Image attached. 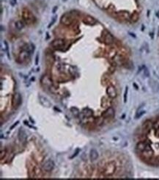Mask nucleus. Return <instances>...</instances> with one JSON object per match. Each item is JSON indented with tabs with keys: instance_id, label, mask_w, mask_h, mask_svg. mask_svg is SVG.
Returning a JSON list of instances; mask_svg holds the SVG:
<instances>
[{
	"instance_id": "1",
	"label": "nucleus",
	"mask_w": 159,
	"mask_h": 180,
	"mask_svg": "<svg viewBox=\"0 0 159 180\" xmlns=\"http://www.w3.org/2000/svg\"><path fill=\"white\" fill-rule=\"evenodd\" d=\"M116 170V165L114 162L107 163L103 168V174L105 176H112L114 174Z\"/></svg>"
},
{
	"instance_id": "2",
	"label": "nucleus",
	"mask_w": 159,
	"mask_h": 180,
	"mask_svg": "<svg viewBox=\"0 0 159 180\" xmlns=\"http://www.w3.org/2000/svg\"><path fill=\"white\" fill-rule=\"evenodd\" d=\"M22 17L24 22L27 24H30L33 23V20L35 19V17L32 15V13L28 9H26V8H24L22 11Z\"/></svg>"
},
{
	"instance_id": "3",
	"label": "nucleus",
	"mask_w": 159,
	"mask_h": 180,
	"mask_svg": "<svg viewBox=\"0 0 159 180\" xmlns=\"http://www.w3.org/2000/svg\"><path fill=\"white\" fill-rule=\"evenodd\" d=\"M153 154H154V151L153 149L151 148L150 145L148 144L146 149L141 152V156L144 160H150L153 157Z\"/></svg>"
},
{
	"instance_id": "4",
	"label": "nucleus",
	"mask_w": 159,
	"mask_h": 180,
	"mask_svg": "<svg viewBox=\"0 0 159 180\" xmlns=\"http://www.w3.org/2000/svg\"><path fill=\"white\" fill-rule=\"evenodd\" d=\"M116 17L121 21H128L130 20L131 18V14L129 13V12L125 11V10H122V11H119L116 13Z\"/></svg>"
},
{
	"instance_id": "5",
	"label": "nucleus",
	"mask_w": 159,
	"mask_h": 180,
	"mask_svg": "<svg viewBox=\"0 0 159 180\" xmlns=\"http://www.w3.org/2000/svg\"><path fill=\"white\" fill-rule=\"evenodd\" d=\"M54 168V162H53V160H47L43 165V168L44 171H47V172H50Z\"/></svg>"
},
{
	"instance_id": "6",
	"label": "nucleus",
	"mask_w": 159,
	"mask_h": 180,
	"mask_svg": "<svg viewBox=\"0 0 159 180\" xmlns=\"http://www.w3.org/2000/svg\"><path fill=\"white\" fill-rule=\"evenodd\" d=\"M21 104V96L20 93H17L13 97L12 105L14 108H17L18 107H19Z\"/></svg>"
},
{
	"instance_id": "7",
	"label": "nucleus",
	"mask_w": 159,
	"mask_h": 180,
	"mask_svg": "<svg viewBox=\"0 0 159 180\" xmlns=\"http://www.w3.org/2000/svg\"><path fill=\"white\" fill-rule=\"evenodd\" d=\"M106 93L111 99H114L117 97V91L113 85H109L107 87L106 89Z\"/></svg>"
},
{
	"instance_id": "8",
	"label": "nucleus",
	"mask_w": 159,
	"mask_h": 180,
	"mask_svg": "<svg viewBox=\"0 0 159 180\" xmlns=\"http://www.w3.org/2000/svg\"><path fill=\"white\" fill-rule=\"evenodd\" d=\"M60 21L62 24H64L65 26H69L72 24L73 20H72V18L70 17V15H68V13H65L61 17Z\"/></svg>"
},
{
	"instance_id": "9",
	"label": "nucleus",
	"mask_w": 159,
	"mask_h": 180,
	"mask_svg": "<svg viewBox=\"0 0 159 180\" xmlns=\"http://www.w3.org/2000/svg\"><path fill=\"white\" fill-rule=\"evenodd\" d=\"M115 114V111L112 107H109L105 112H103V113L102 114V116L104 119H112L114 116Z\"/></svg>"
},
{
	"instance_id": "10",
	"label": "nucleus",
	"mask_w": 159,
	"mask_h": 180,
	"mask_svg": "<svg viewBox=\"0 0 159 180\" xmlns=\"http://www.w3.org/2000/svg\"><path fill=\"white\" fill-rule=\"evenodd\" d=\"M51 46L55 48V49H60V48H62L65 45V40L61 38H57L54 40L51 43Z\"/></svg>"
},
{
	"instance_id": "11",
	"label": "nucleus",
	"mask_w": 159,
	"mask_h": 180,
	"mask_svg": "<svg viewBox=\"0 0 159 180\" xmlns=\"http://www.w3.org/2000/svg\"><path fill=\"white\" fill-rule=\"evenodd\" d=\"M40 82H41L42 85H43L44 88H51V85H52V82H51V79H50L48 77H47V76H43V77H42L41 80H40Z\"/></svg>"
},
{
	"instance_id": "12",
	"label": "nucleus",
	"mask_w": 159,
	"mask_h": 180,
	"mask_svg": "<svg viewBox=\"0 0 159 180\" xmlns=\"http://www.w3.org/2000/svg\"><path fill=\"white\" fill-rule=\"evenodd\" d=\"M83 22L86 24L88 25H94L97 23V20L92 16L90 15H87L84 16V19H83Z\"/></svg>"
},
{
	"instance_id": "13",
	"label": "nucleus",
	"mask_w": 159,
	"mask_h": 180,
	"mask_svg": "<svg viewBox=\"0 0 159 180\" xmlns=\"http://www.w3.org/2000/svg\"><path fill=\"white\" fill-rule=\"evenodd\" d=\"M153 123L150 120H145L144 122V123L142 124V129H143V131L144 132H146V133L149 132L151 130L152 127H153Z\"/></svg>"
},
{
	"instance_id": "14",
	"label": "nucleus",
	"mask_w": 159,
	"mask_h": 180,
	"mask_svg": "<svg viewBox=\"0 0 159 180\" xmlns=\"http://www.w3.org/2000/svg\"><path fill=\"white\" fill-rule=\"evenodd\" d=\"M39 101H40V103L43 106V107H51V103L49 101V100L46 98V97H45V96H42V95H39Z\"/></svg>"
},
{
	"instance_id": "15",
	"label": "nucleus",
	"mask_w": 159,
	"mask_h": 180,
	"mask_svg": "<svg viewBox=\"0 0 159 180\" xmlns=\"http://www.w3.org/2000/svg\"><path fill=\"white\" fill-rule=\"evenodd\" d=\"M30 54L31 53L29 51H27L26 49H23L20 52L19 55V60H20L21 62L25 61L29 57Z\"/></svg>"
},
{
	"instance_id": "16",
	"label": "nucleus",
	"mask_w": 159,
	"mask_h": 180,
	"mask_svg": "<svg viewBox=\"0 0 159 180\" xmlns=\"http://www.w3.org/2000/svg\"><path fill=\"white\" fill-rule=\"evenodd\" d=\"M149 143H147V142H146V141H140L137 144H136V150L139 151V152H142L145 149H146V147L147 146V145H148Z\"/></svg>"
},
{
	"instance_id": "17",
	"label": "nucleus",
	"mask_w": 159,
	"mask_h": 180,
	"mask_svg": "<svg viewBox=\"0 0 159 180\" xmlns=\"http://www.w3.org/2000/svg\"><path fill=\"white\" fill-rule=\"evenodd\" d=\"M114 38L113 35L110 32H106V34L104 36V43L107 45H110L114 43Z\"/></svg>"
},
{
	"instance_id": "18",
	"label": "nucleus",
	"mask_w": 159,
	"mask_h": 180,
	"mask_svg": "<svg viewBox=\"0 0 159 180\" xmlns=\"http://www.w3.org/2000/svg\"><path fill=\"white\" fill-rule=\"evenodd\" d=\"M18 136H19V140H20L21 142H22V143H25V142L26 141L27 137H26V132H24V130H23L22 128H20V129H19Z\"/></svg>"
},
{
	"instance_id": "19",
	"label": "nucleus",
	"mask_w": 159,
	"mask_h": 180,
	"mask_svg": "<svg viewBox=\"0 0 159 180\" xmlns=\"http://www.w3.org/2000/svg\"><path fill=\"white\" fill-rule=\"evenodd\" d=\"M90 160H92V161H95V160H97L98 158V151L95 149H91L90 153Z\"/></svg>"
},
{
	"instance_id": "20",
	"label": "nucleus",
	"mask_w": 159,
	"mask_h": 180,
	"mask_svg": "<svg viewBox=\"0 0 159 180\" xmlns=\"http://www.w3.org/2000/svg\"><path fill=\"white\" fill-rule=\"evenodd\" d=\"M139 19V14L138 12L134 11L131 15V18H130V21L132 23H136L137 22Z\"/></svg>"
},
{
	"instance_id": "21",
	"label": "nucleus",
	"mask_w": 159,
	"mask_h": 180,
	"mask_svg": "<svg viewBox=\"0 0 159 180\" xmlns=\"http://www.w3.org/2000/svg\"><path fill=\"white\" fill-rule=\"evenodd\" d=\"M82 113H84V116H85L86 118H90V117H91V116L93 115V112H92V110H90V109H89V108H85V109H84V110H83Z\"/></svg>"
},
{
	"instance_id": "22",
	"label": "nucleus",
	"mask_w": 159,
	"mask_h": 180,
	"mask_svg": "<svg viewBox=\"0 0 159 180\" xmlns=\"http://www.w3.org/2000/svg\"><path fill=\"white\" fill-rule=\"evenodd\" d=\"M103 123H104V118L103 117V116H101V117H98V118H97V119H95V125L96 126H102L103 124Z\"/></svg>"
},
{
	"instance_id": "23",
	"label": "nucleus",
	"mask_w": 159,
	"mask_h": 180,
	"mask_svg": "<svg viewBox=\"0 0 159 180\" xmlns=\"http://www.w3.org/2000/svg\"><path fill=\"white\" fill-rule=\"evenodd\" d=\"M16 27L18 30H21L24 27V23L22 21H18L16 22Z\"/></svg>"
},
{
	"instance_id": "24",
	"label": "nucleus",
	"mask_w": 159,
	"mask_h": 180,
	"mask_svg": "<svg viewBox=\"0 0 159 180\" xmlns=\"http://www.w3.org/2000/svg\"><path fill=\"white\" fill-rule=\"evenodd\" d=\"M70 111H71L72 114L74 116V117H79V116L80 114V112L78 108L73 107H72V108L70 109Z\"/></svg>"
},
{
	"instance_id": "25",
	"label": "nucleus",
	"mask_w": 159,
	"mask_h": 180,
	"mask_svg": "<svg viewBox=\"0 0 159 180\" xmlns=\"http://www.w3.org/2000/svg\"><path fill=\"white\" fill-rule=\"evenodd\" d=\"M153 129L156 130V129H159V119L156 120L154 123H153Z\"/></svg>"
},
{
	"instance_id": "26",
	"label": "nucleus",
	"mask_w": 159,
	"mask_h": 180,
	"mask_svg": "<svg viewBox=\"0 0 159 180\" xmlns=\"http://www.w3.org/2000/svg\"><path fill=\"white\" fill-rule=\"evenodd\" d=\"M80 152V149L79 148H78V149H76V151H75V153L73 154V156H71L70 157V159H73V158H74L75 157H76L77 155H78V154Z\"/></svg>"
},
{
	"instance_id": "27",
	"label": "nucleus",
	"mask_w": 159,
	"mask_h": 180,
	"mask_svg": "<svg viewBox=\"0 0 159 180\" xmlns=\"http://www.w3.org/2000/svg\"><path fill=\"white\" fill-rule=\"evenodd\" d=\"M144 74L146 77H150V72L148 71V69L147 68H144Z\"/></svg>"
},
{
	"instance_id": "28",
	"label": "nucleus",
	"mask_w": 159,
	"mask_h": 180,
	"mask_svg": "<svg viewBox=\"0 0 159 180\" xmlns=\"http://www.w3.org/2000/svg\"><path fill=\"white\" fill-rule=\"evenodd\" d=\"M144 113H145V111H141V112H139V113H137V115L136 116V119H139L140 117H141Z\"/></svg>"
},
{
	"instance_id": "29",
	"label": "nucleus",
	"mask_w": 159,
	"mask_h": 180,
	"mask_svg": "<svg viewBox=\"0 0 159 180\" xmlns=\"http://www.w3.org/2000/svg\"><path fill=\"white\" fill-rule=\"evenodd\" d=\"M127 94H128V87H126L125 91V93H124V101L125 102H126V101H127Z\"/></svg>"
},
{
	"instance_id": "30",
	"label": "nucleus",
	"mask_w": 159,
	"mask_h": 180,
	"mask_svg": "<svg viewBox=\"0 0 159 180\" xmlns=\"http://www.w3.org/2000/svg\"><path fill=\"white\" fill-rule=\"evenodd\" d=\"M5 154H6V151L4 150V151H1V154H0V159H3V157L5 156Z\"/></svg>"
},
{
	"instance_id": "31",
	"label": "nucleus",
	"mask_w": 159,
	"mask_h": 180,
	"mask_svg": "<svg viewBox=\"0 0 159 180\" xmlns=\"http://www.w3.org/2000/svg\"><path fill=\"white\" fill-rule=\"evenodd\" d=\"M56 19H57V17H54L53 18V19H52V21L50 22V24H49V25L48 26V27H51L54 24V22H55V21H56Z\"/></svg>"
},
{
	"instance_id": "32",
	"label": "nucleus",
	"mask_w": 159,
	"mask_h": 180,
	"mask_svg": "<svg viewBox=\"0 0 159 180\" xmlns=\"http://www.w3.org/2000/svg\"><path fill=\"white\" fill-rule=\"evenodd\" d=\"M108 10H109L110 13H113V12L115 10V8L114 7V6H112H112H110V7L108 8Z\"/></svg>"
},
{
	"instance_id": "33",
	"label": "nucleus",
	"mask_w": 159,
	"mask_h": 180,
	"mask_svg": "<svg viewBox=\"0 0 159 180\" xmlns=\"http://www.w3.org/2000/svg\"><path fill=\"white\" fill-rule=\"evenodd\" d=\"M19 123V120H18V121H16V122L15 123H13V126H12L10 127V130H11V129H13V128H14L15 126H17V125H18Z\"/></svg>"
},
{
	"instance_id": "34",
	"label": "nucleus",
	"mask_w": 159,
	"mask_h": 180,
	"mask_svg": "<svg viewBox=\"0 0 159 180\" xmlns=\"http://www.w3.org/2000/svg\"><path fill=\"white\" fill-rule=\"evenodd\" d=\"M155 135H156V137L159 138V129H156Z\"/></svg>"
},
{
	"instance_id": "35",
	"label": "nucleus",
	"mask_w": 159,
	"mask_h": 180,
	"mask_svg": "<svg viewBox=\"0 0 159 180\" xmlns=\"http://www.w3.org/2000/svg\"><path fill=\"white\" fill-rule=\"evenodd\" d=\"M38 57H39V55H36V59H35V65H36L38 64Z\"/></svg>"
},
{
	"instance_id": "36",
	"label": "nucleus",
	"mask_w": 159,
	"mask_h": 180,
	"mask_svg": "<svg viewBox=\"0 0 159 180\" xmlns=\"http://www.w3.org/2000/svg\"><path fill=\"white\" fill-rule=\"evenodd\" d=\"M57 6H55L54 8H53V10H52V13H55V12L57 11Z\"/></svg>"
},
{
	"instance_id": "37",
	"label": "nucleus",
	"mask_w": 159,
	"mask_h": 180,
	"mask_svg": "<svg viewBox=\"0 0 159 180\" xmlns=\"http://www.w3.org/2000/svg\"><path fill=\"white\" fill-rule=\"evenodd\" d=\"M16 3V0H12V1H10V4L12 5H15Z\"/></svg>"
},
{
	"instance_id": "38",
	"label": "nucleus",
	"mask_w": 159,
	"mask_h": 180,
	"mask_svg": "<svg viewBox=\"0 0 159 180\" xmlns=\"http://www.w3.org/2000/svg\"><path fill=\"white\" fill-rule=\"evenodd\" d=\"M156 16H158V18H159V12H157V13H156Z\"/></svg>"
},
{
	"instance_id": "39",
	"label": "nucleus",
	"mask_w": 159,
	"mask_h": 180,
	"mask_svg": "<svg viewBox=\"0 0 159 180\" xmlns=\"http://www.w3.org/2000/svg\"><path fill=\"white\" fill-rule=\"evenodd\" d=\"M158 36H159V34H158Z\"/></svg>"
}]
</instances>
